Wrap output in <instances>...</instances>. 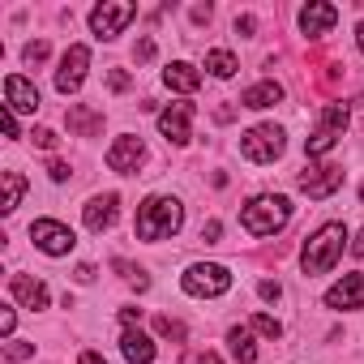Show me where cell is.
<instances>
[{"mask_svg": "<svg viewBox=\"0 0 364 364\" xmlns=\"http://www.w3.org/2000/svg\"><path fill=\"white\" fill-rule=\"evenodd\" d=\"M257 296H262V300H279V296H283V287H279V283H270V279H262V283H257Z\"/></svg>", "mask_w": 364, "mask_h": 364, "instance_id": "obj_31", "label": "cell"}, {"mask_svg": "<svg viewBox=\"0 0 364 364\" xmlns=\"http://www.w3.org/2000/svg\"><path fill=\"white\" fill-rule=\"evenodd\" d=\"M347 120H351L347 103H326V107H321V120H317V129L304 137V154H309V159H321V154H330V150L343 141V133H347Z\"/></svg>", "mask_w": 364, "mask_h": 364, "instance_id": "obj_4", "label": "cell"}, {"mask_svg": "<svg viewBox=\"0 0 364 364\" xmlns=\"http://www.w3.org/2000/svg\"><path fill=\"white\" fill-rule=\"evenodd\" d=\"M22 193H26V180H22L18 171H5V202H0V210L14 215V210L22 206Z\"/></svg>", "mask_w": 364, "mask_h": 364, "instance_id": "obj_22", "label": "cell"}, {"mask_svg": "<svg viewBox=\"0 0 364 364\" xmlns=\"http://www.w3.org/2000/svg\"><path fill=\"white\" fill-rule=\"evenodd\" d=\"M198 364H223V360H219L215 351H206V355H198Z\"/></svg>", "mask_w": 364, "mask_h": 364, "instance_id": "obj_42", "label": "cell"}, {"mask_svg": "<svg viewBox=\"0 0 364 364\" xmlns=\"http://www.w3.org/2000/svg\"><path fill=\"white\" fill-rule=\"evenodd\" d=\"M253 26H257L253 18H236V31H240V35H253Z\"/></svg>", "mask_w": 364, "mask_h": 364, "instance_id": "obj_38", "label": "cell"}, {"mask_svg": "<svg viewBox=\"0 0 364 364\" xmlns=\"http://www.w3.org/2000/svg\"><path fill=\"white\" fill-rule=\"evenodd\" d=\"M14 309H0V334H5V338H14Z\"/></svg>", "mask_w": 364, "mask_h": 364, "instance_id": "obj_33", "label": "cell"}, {"mask_svg": "<svg viewBox=\"0 0 364 364\" xmlns=\"http://www.w3.org/2000/svg\"><path fill=\"white\" fill-rule=\"evenodd\" d=\"M347 249V228L343 223H321L309 240H304V253H300V270L313 279V274H326L334 270V262L343 257Z\"/></svg>", "mask_w": 364, "mask_h": 364, "instance_id": "obj_1", "label": "cell"}, {"mask_svg": "<svg viewBox=\"0 0 364 364\" xmlns=\"http://www.w3.org/2000/svg\"><path fill=\"white\" fill-rule=\"evenodd\" d=\"M107 86H112L116 95H120V90H129V73H124V69H112V73H107Z\"/></svg>", "mask_w": 364, "mask_h": 364, "instance_id": "obj_30", "label": "cell"}, {"mask_svg": "<svg viewBox=\"0 0 364 364\" xmlns=\"http://www.w3.org/2000/svg\"><path fill=\"white\" fill-rule=\"evenodd\" d=\"M141 159H146V146H141V137H133V133H124V137H116V141L107 146V167L120 171V176H133V171L141 167Z\"/></svg>", "mask_w": 364, "mask_h": 364, "instance_id": "obj_10", "label": "cell"}, {"mask_svg": "<svg viewBox=\"0 0 364 364\" xmlns=\"http://www.w3.org/2000/svg\"><path fill=\"white\" fill-rule=\"evenodd\" d=\"M180 283H185L189 296H223L232 287V274L219 262H198V266L185 270V279H180Z\"/></svg>", "mask_w": 364, "mask_h": 364, "instance_id": "obj_6", "label": "cell"}, {"mask_svg": "<svg viewBox=\"0 0 364 364\" xmlns=\"http://www.w3.org/2000/svg\"><path fill=\"white\" fill-rule=\"evenodd\" d=\"M326 304H330V309H364V270L343 274V279L326 291Z\"/></svg>", "mask_w": 364, "mask_h": 364, "instance_id": "obj_12", "label": "cell"}, {"mask_svg": "<svg viewBox=\"0 0 364 364\" xmlns=\"http://www.w3.org/2000/svg\"><path fill=\"white\" fill-rule=\"evenodd\" d=\"M77 364H107V360H103L99 351H82V360H77Z\"/></svg>", "mask_w": 364, "mask_h": 364, "instance_id": "obj_39", "label": "cell"}, {"mask_svg": "<svg viewBox=\"0 0 364 364\" xmlns=\"http://www.w3.org/2000/svg\"><path fill=\"white\" fill-rule=\"evenodd\" d=\"M120 351H124L129 364H154V343H150L141 330H133V326H124V334H120Z\"/></svg>", "mask_w": 364, "mask_h": 364, "instance_id": "obj_18", "label": "cell"}, {"mask_svg": "<svg viewBox=\"0 0 364 364\" xmlns=\"http://www.w3.org/2000/svg\"><path fill=\"white\" fill-rule=\"evenodd\" d=\"M206 69H210L215 77H232L240 65H236V56H232V52H223V48H219V52H206Z\"/></svg>", "mask_w": 364, "mask_h": 364, "instance_id": "obj_23", "label": "cell"}, {"mask_svg": "<svg viewBox=\"0 0 364 364\" xmlns=\"http://www.w3.org/2000/svg\"><path fill=\"white\" fill-rule=\"evenodd\" d=\"M90 279H95V266H90V262H82V266H77V283H90Z\"/></svg>", "mask_w": 364, "mask_h": 364, "instance_id": "obj_37", "label": "cell"}, {"mask_svg": "<svg viewBox=\"0 0 364 364\" xmlns=\"http://www.w3.org/2000/svg\"><path fill=\"white\" fill-rule=\"evenodd\" d=\"M31 137H35V146H39V150H56V141H60V137H56L52 129H35Z\"/></svg>", "mask_w": 364, "mask_h": 364, "instance_id": "obj_29", "label": "cell"}, {"mask_svg": "<svg viewBox=\"0 0 364 364\" xmlns=\"http://www.w3.org/2000/svg\"><path fill=\"white\" fill-rule=\"evenodd\" d=\"M86 69H90V48H86V43H73V48L65 52L60 69H56V90H60V95H77L82 82H86Z\"/></svg>", "mask_w": 364, "mask_h": 364, "instance_id": "obj_9", "label": "cell"}, {"mask_svg": "<svg viewBox=\"0 0 364 364\" xmlns=\"http://www.w3.org/2000/svg\"><path fill=\"white\" fill-rule=\"evenodd\" d=\"M103 124V116H95V112H86V107H69V129H77V133H95Z\"/></svg>", "mask_w": 364, "mask_h": 364, "instance_id": "obj_24", "label": "cell"}, {"mask_svg": "<svg viewBox=\"0 0 364 364\" xmlns=\"http://www.w3.org/2000/svg\"><path fill=\"white\" fill-rule=\"evenodd\" d=\"M355 43H360V52H364V22L355 26Z\"/></svg>", "mask_w": 364, "mask_h": 364, "instance_id": "obj_43", "label": "cell"}, {"mask_svg": "<svg viewBox=\"0 0 364 364\" xmlns=\"http://www.w3.org/2000/svg\"><path fill=\"white\" fill-rule=\"evenodd\" d=\"M31 240H35V249H43L48 257H65V253L77 245V236H73L65 223H56V219H35V223H31Z\"/></svg>", "mask_w": 364, "mask_h": 364, "instance_id": "obj_8", "label": "cell"}, {"mask_svg": "<svg viewBox=\"0 0 364 364\" xmlns=\"http://www.w3.org/2000/svg\"><path fill=\"white\" fill-rule=\"evenodd\" d=\"M9 291L31 309V313H39V309H48V287L39 283V279H31V274H14L9 279Z\"/></svg>", "mask_w": 364, "mask_h": 364, "instance_id": "obj_16", "label": "cell"}, {"mask_svg": "<svg viewBox=\"0 0 364 364\" xmlns=\"http://www.w3.org/2000/svg\"><path fill=\"white\" fill-rule=\"evenodd\" d=\"M249 326H253L262 338H279V334H283V321H279V317H270V313H257Z\"/></svg>", "mask_w": 364, "mask_h": 364, "instance_id": "obj_25", "label": "cell"}, {"mask_svg": "<svg viewBox=\"0 0 364 364\" xmlns=\"http://www.w3.org/2000/svg\"><path fill=\"white\" fill-rule=\"evenodd\" d=\"M283 146H287V133H283L279 124H253V129L240 137V154H245L249 163H274V159L283 154Z\"/></svg>", "mask_w": 364, "mask_h": 364, "instance_id": "obj_5", "label": "cell"}, {"mask_svg": "<svg viewBox=\"0 0 364 364\" xmlns=\"http://www.w3.org/2000/svg\"><path fill=\"white\" fill-rule=\"evenodd\" d=\"M338 185H343V167H330V163H326V167H309V171L300 176V193H309V198H317V202L330 198Z\"/></svg>", "mask_w": 364, "mask_h": 364, "instance_id": "obj_13", "label": "cell"}, {"mask_svg": "<svg viewBox=\"0 0 364 364\" xmlns=\"http://www.w3.org/2000/svg\"><path fill=\"white\" fill-rule=\"evenodd\" d=\"M120 317H124V326H133V321L141 317V309H120Z\"/></svg>", "mask_w": 364, "mask_h": 364, "instance_id": "obj_40", "label": "cell"}, {"mask_svg": "<svg viewBox=\"0 0 364 364\" xmlns=\"http://www.w3.org/2000/svg\"><path fill=\"white\" fill-rule=\"evenodd\" d=\"M0 124H5V133H9V137H18V112H14V107L0 112Z\"/></svg>", "mask_w": 364, "mask_h": 364, "instance_id": "obj_32", "label": "cell"}, {"mask_svg": "<svg viewBox=\"0 0 364 364\" xmlns=\"http://www.w3.org/2000/svg\"><path fill=\"white\" fill-rule=\"evenodd\" d=\"M133 18H137V5H129V0H103V5L90 9V31L99 39H116Z\"/></svg>", "mask_w": 364, "mask_h": 364, "instance_id": "obj_7", "label": "cell"}, {"mask_svg": "<svg viewBox=\"0 0 364 364\" xmlns=\"http://www.w3.org/2000/svg\"><path fill=\"white\" fill-rule=\"evenodd\" d=\"M5 355H9V360H31V355H35V343H22V338H9V343H5Z\"/></svg>", "mask_w": 364, "mask_h": 364, "instance_id": "obj_27", "label": "cell"}, {"mask_svg": "<svg viewBox=\"0 0 364 364\" xmlns=\"http://www.w3.org/2000/svg\"><path fill=\"white\" fill-rule=\"evenodd\" d=\"M5 107H14V112H26V116H35L39 112V90L26 82V77H5Z\"/></svg>", "mask_w": 364, "mask_h": 364, "instance_id": "obj_14", "label": "cell"}, {"mask_svg": "<svg viewBox=\"0 0 364 364\" xmlns=\"http://www.w3.org/2000/svg\"><path fill=\"white\" fill-rule=\"evenodd\" d=\"M180 223H185V206H180L176 198H146L141 206H137V236L141 240H167V236H176L180 232Z\"/></svg>", "mask_w": 364, "mask_h": 364, "instance_id": "obj_2", "label": "cell"}, {"mask_svg": "<svg viewBox=\"0 0 364 364\" xmlns=\"http://www.w3.org/2000/svg\"><path fill=\"white\" fill-rule=\"evenodd\" d=\"M228 343H232V355H236L240 364H257V343H253V334H249L245 326H236V330L228 334Z\"/></svg>", "mask_w": 364, "mask_h": 364, "instance_id": "obj_21", "label": "cell"}, {"mask_svg": "<svg viewBox=\"0 0 364 364\" xmlns=\"http://www.w3.org/2000/svg\"><path fill=\"white\" fill-rule=\"evenodd\" d=\"M22 56H26V65H43V60H48V43H43V39H39V43H26Z\"/></svg>", "mask_w": 364, "mask_h": 364, "instance_id": "obj_28", "label": "cell"}, {"mask_svg": "<svg viewBox=\"0 0 364 364\" xmlns=\"http://www.w3.org/2000/svg\"><path fill=\"white\" fill-rule=\"evenodd\" d=\"M163 82H167L171 90H180V95H193V90L202 86V73H198L189 60H176V65L163 69Z\"/></svg>", "mask_w": 364, "mask_h": 364, "instance_id": "obj_19", "label": "cell"}, {"mask_svg": "<svg viewBox=\"0 0 364 364\" xmlns=\"http://www.w3.org/2000/svg\"><path fill=\"white\" fill-rule=\"evenodd\" d=\"M219 232H223V228H219V223H215V219H210V223H206V228H202V240H219Z\"/></svg>", "mask_w": 364, "mask_h": 364, "instance_id": "obj_36", "label": "cell"}, {"mask_svg": "<svg viewBox=\"0 0 364 364\" xmlns=\"http://www.w3.org/2000/svg\"><path fill=\"white\" fill-rule=\"evenodd\" d=\"M154 330L163 334V338H185V321H176V317H154Z\"/></svg>", "mask_w": 364, "mask_h": 364, "instance_id": "obj_26", "label": "cell"}, {"mask_svg": "<svg viewBox=\"0 0 364 364\" xmlns=\"http://www.w3.org/2000/svg\"><path fill=\"white\" fill-rule=\"evenodd\" d=\"M245 107H274V103H283V86L279 82H257V86H249L245 90V99H240Z\"/></svg>", "mask_w": 364, "mask_h": 364, "instance_id": "obj_20", "label": "cell"}, {"mask_svg": "<svg viewBox=\"0 0 364 364\" xmlns=\"http://www.w3.org/2000/svg\"><path fill=\"white\" fill-rule=\"evenodd\" d=\"M48 171H52V180H69V163H60V159H52Z\"/></svg>", "mask_w": 364, "mask_h": 364, "instance_id": "obj_34", "label": "cell"}, {"mask_svg": "<svg viewBox=\"0 0 364 364\" xmlns=\"http://www.w3.org/2000/svg\"><path fill=\"white\" fill-rule=\"evenodd\" d=\"M189 124H193V103H171V107L159 112V133H163L171 146H185V141L193 137Z\"/></svg>", "mask_w": 364, "mask_h": 364, "instance_id": "obj_11", "label": "cell"}, {"mask_svg": "<svg viewBox=\"0 0 364 364\" xmlns=\"http://www.w3.org/2000/svg\"><path fill=\"white\" fill-rule=\"evenodd\" d=\"M351 253H355V257H364V232L355 236V245H351Z\"/></svg>", "mask_w": 364, "mask_h": 364, "instance_id": "obj_41", "label": "cell"}, {"mask_svg": "<svg viewBox=\"0 0 364 364\" xmlns=\"http://www.w3.org/2000/svg\"><path fill=\"white\" fill-rule=\"evenodd\" d=\"M240 223H245L249 236H274L291 223V202L283 193H262L240 210Z\"/></svg>", "mask_w": 364, "mask_h": 364, "instance_id": "obj_3", "label": "cell"}, {"mask_svg": "<svg viewBox=\"0 0 364 364\" xmlns=\"http://www.w3.org/2000/svg\"><path fill=\"white\" fill-rule=\"evenodd\" d=\"M150 56H154V43H150V39H141V43H137V60H150Z\"/></svg>", "mask_w": 364, "mask_h": 364, "instance_id": "obj_35", "label": "cell"}, {"mask_svg": "<svg viewBox=\"0 0 364 364\" xmlns=\"http://www.w3.org/2000/svg\"><path fill=\"white\" fill-rule=\"evenodd\" d=\"M116 206H120V198H116V193H99V198H90V202H86V210H82L86 228H90V232H107V228L116 223Z\"/></svg>", "mask_w": 364, "mask_h": 364, "instance_id": "obj_15", "label": "cell"}, {"mask_svg": "<svg viewBox=\"0 0 364 364\" xmlns=\"http://www.w3.org/2000/svg\"><path fill=\"white\" fill-rule=\"evenodd\" d=\"M334 22H338V9H334V5H309V9L300 14V31H304L309 39H321Z\"/></svg>", "mask_w": 364, "mask_h": 364, "instance_id": "obj_17", "label": "cell"}]
</instances>
